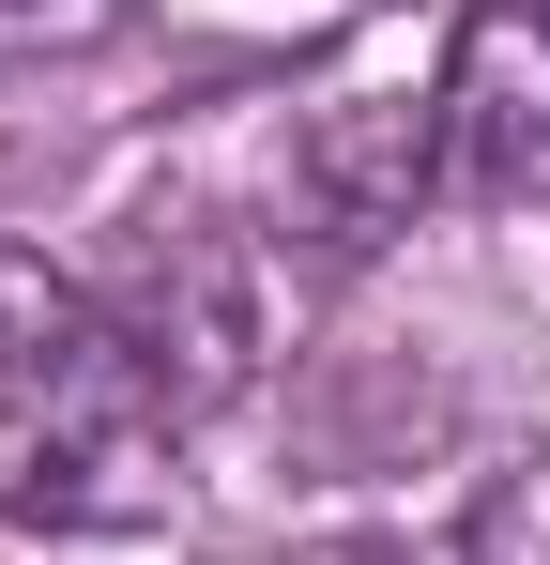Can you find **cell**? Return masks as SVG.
Instances as JSON below:
<instances>
[{"instance_id":"ba28073f","label":"cell","mask_w":550,"mask_h":565,"mask_svg":"<svg viewBox=\"0 0 550 565\" xmlns=\"http://www.w3.org/2000/svg\"><path fill=\"white\" fill-rule=\"evenodd\" d=\"M275 565H413V551H398V535H290Z\"/></svg>"},{"instance_id":"8992f818","label":"cell","mask_w":550,"mask_h":565,"mask_svg":"<svg viewBox=\"0 0 550 565\" xmlns=\"http://www.w3.org/2000/svg\"><path fill=\"white\" fill-rule=\"evenodd\" d=\"M77 321H92V290L62 276V260H31V245H0V382L31 367V352H62Z\"/></svg>"},{"instance_id":"9c48e42d","label":"cell","mask_w":550,"mask_h":565,"mask_svg":"<svg viewBox=\"0 0 550 565\" xmlns=\"http://www.w3.org/2000/svg\"><path fill=\"white\" fill-rule=\"evenodd\" d=\"M536 15H550V0H536Z\"/></svg>"},{"instance_id":"5b68a950","label":"cell","mask_w":550,"mask_h":565,"mask_svg":"<svg viewBox=\"0 0 550 565\" xmlns=\"http://www.w3.org/2000/svg\"><path fill=\"white\" fill-rule=\"evenodd\" d=\"M458 565H550V444H520V459L474 489V520H458Z\"/></svg>"},{"instance_id":"6da1fadb","label":"cell","mask_w":550,"mask_h":565,"mask_svg":"<svg viewBox=\"0 0 550 565\" xmlns=\"http://www.w3.org/2000/svg\"><path fill=\"white\" fill-rule=\"evenodd\" d=\"M183 504V397L92 306L62 352L0 382V520L15 535H154Z\"/></svg>"},{"instance_id":"3957f363","label":"cell","mask_w":550,"mask_h":565,"mask_svg":"<svg viewBox=\"0 0 550 565\" xmlns=\"http://www.w3.org/2000/svg\"><path fill=\"white\" fill-rule=\"evenodd\" d=\"M429 122H444L458 214L550 199V15L536 0H458V31L429 46Z\"/></svg>"},{"instance_id":"277c9868","label":"cell","mask_w":550,"mask_h":565,"mask_svg":"<svg viewBox=\"0 0 550 565\" xmlns=\"http://www.w3.org/2000/svg\"><path fill=\"white\" fill-rule=\"evenodd\" d=\"M107 321L154 352V382H169L183 413H199V397H230V382L261 367V276H245V245H230V230H199V214L138 245V276H123Z\"/></svg>"},{"instance_id":"52a82bcc","label":"cell","mask_w":550,"mask_h":565,"mask_svg":"<svg viewBox=\"0 0 550 565\" xmlns=\"http://www.w3.org/2000/svg\"><path fill=\"white\" fill-rule=\"evenodd\" d=\"M107 15H123V0H0V77H15V62H62V46H92Z\"/></svg>"},{"instance_id":"7a4b0ae2","label":"cell","mask_w":550,"mask_h":565,"mask_svg":"<svg viewBox=\"0 0 550 565\" xmlns=\"http://www.w3.org/2000/svg\"><path fill=\"white\" fill-rule=\"evenodd\" d=\"M290 214L367 260V245H398L413 214H444V122H429V62H352V77H321V107L290 122Z\"/></svg>"}]
</instances>
